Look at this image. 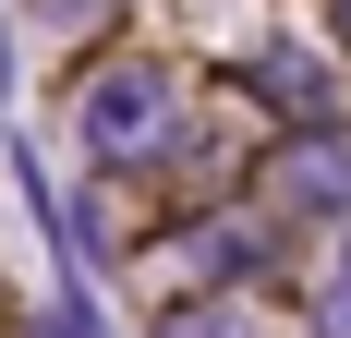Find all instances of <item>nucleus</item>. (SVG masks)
<instances>
[{
  "instance_id": "nucleus-1",
  "label": "nucleus",
  "mask_w": 351,
  "mask_h": 338,
  "mask_svg": "<svg viewBox=\"0 0 351 338\" xmlns=\"http://www.w3.org/2000/svg\"><path fill=\"white\" fill-rule=\"evenodd\" d=\"M170 121V73H145V61H109L97 85H85V145L97 157H145V133Z\"/></svg>"
},
{
  "instance_id": "nucleus-2",
  "label": "nucleus",
  "mask_w": 351,
  "mask_h": 338,
  "mask_svg": "<svg viewBox=\"0 0 351 338\" xmlns=\"http://www.w3.org/2000/svg\"><path fill=\"white\" fill-rule=\"evenodd\" d=\"M291 194H303V205H339L351 194V157H291Z\"/></svg>"
},
{
  "instance_id": "nucleus-3",
  "label": "nucleus",
  "mask_w": 351,
  "mask_h": 338,
  "mask_svg": "<svg viewBox=\"0 0 351 338\" xmlns=\"http://www.w3.org/2000/svg\"><path fill=\"white\" fill-rule=\"evenodd\" d=\"M315 326L351 338V242H339V266H327V290H315Z\"/></svg>"
},
{
  "instance_id": "nucleus-5",
  "label": "nucleus",
  "mask_w": 351,
  "mask_h": 338,
  "mask_svg": "<svg viewBox=\"0 0 351 338\" xmlns=\"http://www.w3.org/2000/svg\"><path fill=\"white\" fill-rule=\"evenodd\" d=\"M182 338H243V326H182Z\"/></svg>"
},
{
  "instance_id": "nucleus-4",
  "label": "nucleus",
  "mask_w": 351,
  "mask_h": 338,
  "mask_svg": "<svg viewBox=\"0 0 351 338\" xmlns=\"http://www.w3.org/2000/svg\"><path fill=\"white\" fill-rule=\"evenodd\" d=\"M36 12H97V0H36Z\"/></svg>"
}]
</instances>
